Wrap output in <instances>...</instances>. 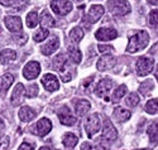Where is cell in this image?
<instances>
[{"label": "cell", "instance_id": "cell-1", "mask_svg": "<svg viewBox=\"0 0 158 150\" xmlns=\"http://www.w3.org/2000/svg\"><path fill=\"white\" fill-rule=\"evenodd\" d=\"M149 43V34L144 30H138L133 37L130 38L129 44L127 47V52L129 53H137L143 49H146V47Z\"/></svg>", "mask_w": 158, "mask_h": 150}, {"label": "cell", "instance_id": "cell-2", "mask_svg": "<svg viewBox=\"0 0 158 150\" xmlns=\"http://www.w3.org/2000/svg\"><path fill=\"white\" fill-rule=\"evenodd\" d=\"M109 10L115 15H125L130 13V4L127 0H109L108 3Z\"/></svg>", "mask_w": 158, "mask_h": 150}, {"label": "cell", "instance_id": "cell-3", "mask_svg": "<svg viewBox=\"0 0 158 150\" xmlns=\"http://www.w3.org/2000/svg\"><path fill=\"white\" fill-rule=\"evenodd\" d=\"M85 131L87 132L89 138H93L94 134H96L100 130V119L98 114H91L87 116V119L84 122Z\"/></svg>", "mask_w": 158, "mask_h": 150}, {"label": "cell", "instance_id": "cell-4", "mask_svg": "<svg viewBox=\"0 0 158 150\" xmlns=\"http://www.w3.org/2000/svg\"><path fill=\"white\" fill-rule=\"evenodd\" d=\"M154 67V61L151 57H140L135 64L137 73L139 76H147L152 72Z\"/></svg>", "mask_w": 158, "mask_h": 150}, {"label": "cell", "instance_id": "cell-5", "mask_svg": "<svg viewBox=\"0 0 158 150\" xmlns=\"http://www.w3.org/2000/svg\"><path fill=\"white\" fill-rule=\"evenodd\" d=\"M51 8L57 15H66L72 10V3L69 0H52Z\"/></svg>", "mask_w": 158, "mask_h": 150}, {"label": "cell", "instance_id": "cell-6", "mask_svg": "<svg viewBox=\"0 0 158 150\" xmlns=\"http://www.w3.org/2000/svg\"><path fill=\"white\" fill-rule=\"evenodd\" d=\"M58 117H60V121L66 126H72L73 124H76V117L73 116V114L70 111V108L67 106L60 107Z\"/></svg>", "mask_w": 158, "mask_h": 150}, {"label": "cell", "instance_id": "cell-7", "mask_svg": "<svg viewBox=\"0 0 158 150\" xmlns=\"http://www.w3.org/2000/svg\"><path fill=\"white\" fill-rule=\"evenodd\" d=\"M4 23H5V26L11 32V33H20L22 29H23V24H22V19L19 17H5L4 18Z\"/></svg>", "mask_w": 158, "mask_h": 150}, {"label": "cell", "instance_id": "cell-8", "mask_svg": "<svg viewBox=\"0 0 158 150\" xmlns=\"http://www.w3.org/2000/svg\"><path fill=\"white\" fill-rule=\"evenodd\" d=\"M104 14V6L101 5H93L87 11V14L85 15L84 20L87 23H96Z\"/></svg>", "mask_w": 158, "mask_h": 150}, {"label": "cell", "instance_id": "cell-9", "mask_svg": "<svg viewBox=\"0 0 158 150\" xmlns=\"http://www.w3.org/2000/svg\"><path fill=\"white\" fill-rule=\"evenodd\" d=\"M42 85L49 92L57 91L60 88V83H58L57 77L55 75H52V73H47V75H44L42 77Z\"/></svg>", "mask_w": 158, "mask_h": 150}, {"label": "cell", "instance_id": "cell-10", "mask_svg": "<svg viewBox=\"0 0 158 150\" xmlns=\"http://www.w3.org/2000/svg\"><path fill=\"white\" fill-rule=\"evenodd\" d=\"M41 72V66L38 62H29L23 70V76L27 79H34Z\"/></svg>", "mask_w": 158, "mask_h": 150}, {"label": "cell", "instance_id": "cell-11", "mask_svg": "<svg viewBox=\"0 0 158 150\" xmlns=\"http://www.w3.org/2000/svg\"><path fill=\"white\" fill-rule=\"evenodd\" d=\"M118 136V132H116V129L114 128L113 122H110L109 119H105L104 121V129H102V138L109 140L110 143L114 141Z\"/></svg>", "mask_w": 158, "mask_h": 150}, {"label": "cell", "instance_id": "cell-12", "mask_svg": "<svg viewBox=\"0 0 158 150\" xmlns=\"http://www.w3.org/2000/svg\"><path fill=\"white\" fill-rule=\"evenodd\" d=\"M116 63V59L114 56H110V54H105L104 57H101L96 64L99 71H108L110 68H113Z\"/></svg>", "mask_w": 158, "mask_h": 150}, {"label": "cell", "instance_id": "cell-13", "mask_svg": "<svg viewBox=\"0 0 158 150\" xmlns=\"http://www.w3.org/2000/svg\"><path fill=\"white\" fill-rule=\"evenodd\" d=\"M118 37V33L113 28H100L95 33V38L98 40H111Z\"/></svg>", "mask_w": 158, "mask_h": 150}, {"label": "cell", "instance_id": "cell-14", "mask_svg": "<svg viewBox=\"0 0 158 150\" xmlns=\"http://www.w3.org/2000/svg\"><path fill=\"white\" fill-rule=\"evenodd\" d=\"M113 87V81L110 78H102L100 82L98 83L96 88H95V92L99 97H105V95H106Z\"/></svg>", "mask_w": 158, "mask_h": 150}, {"label": "cell", "instance_id": "cell-15", "mask_svg": "<svg viewBox=\"0 0 158 150\" xmlns=\"http://www.w3.org/2000/svg\"><path fill=\"white\" fill-rule=\"evenodd\" d=\"M58 47H60V40H58L57 37H53L48 43H46L41 48V51H42V53L44 54V56H51V54L53 53L55 51L58 49Z\"/></svg>", "mask_w": 158, "mask_h": 150}, {"label": "cell", "instance_id": "cell-16", "mask_svg": "<svg viewBox=\"0 0 158 150\" xmlns=\"http://www.w3.org/2000/svg\"><path fill=\"white\" fill-rule=\"evenodd\" d=\"M73 107H75V112L78 116H84L89 110H90V102L87 100H77L73 102Z\"/></svg>", "mask_w": 158, "mask_h": 150}, {"label": "cell", "instance_id": "cell-17", "mask_svg": "<svg viewBox=\"0 0 158 150\" xmlns=\"http://www.w3.org/2000/svg\"><path fill=\"white\" fill-rule=\"evenodd\" d=\"M52 130V124L48 119H41L37 122V134L39 136H44Z\"/></svg>", "mask_w": 158, "mask_h": 150}, {"label": "cell", "instance_id": "cell-18", "mask_svg": "<svg viewBox=\"0 0 158 150\" xmlns=\"http://www.w3.org/2000/svg\"><path fill=\"white\" fill-rule=\"evenodd\" d=\"M130 116H131L130 111L125 110V108H123V107H116L114 110V112H113V117L118 122H125L130 119Z\"/></svg>", "mask_w": 158, "mask_h": 150}, {"label": "cell", "instance_id": "cell-19", "mask_svg": "<svg viewBox=\"0 0 158 150\" xmlns=\"http://www.w3.org/2000/svg\"><path fill=\"white\" fill-rule=\"evenodd\" d=\"M23 96H24V86L22 83H18L13 91V95H11V103L14 106H18L22 103V100H23Z\"/></svg>", "mask_w": 158, "mask_h": 150}, {"label": "cell", "instance_id": "cell-20", "mask_svg": "<svg viewBox=\"0 0 158 150\" xmlns=\"http://www.w3.org/2000/svg\"><path fill=\"white\" fill-rule=\"evenodd\" d=\"M35 111L33 110V108H31L29 106H24L20 108L19 111V119L23 121V122H28L31 120H33L35 117Z\"/></svg>", "mask_w": 158, "mask_h": 150}, {"label": "cell", "instance_id": "cell-21", "mask_svg": "<svg viewBox=\"0 0 158 150\" xmlns=\"http://www.w3.org/2000/svg\"><path fill=\"white\" fill-rule=\"evenodd\" d=\"M14 82V76L10 75V73H6L2 77V79H0V91H2L3 93H5L8 91V88L11 86V83Z\"/></svg>", "mask_w": 158, "mask_h": 150}, {"label": "cell", "instance_id": "cell-22", "mask_svg": "<svg viewBox=\"0 0 158 150\" xmlns=\"http://www.w3.org/2000/svg\"><path fill=\"white\" fill-rule=\"evenodd\" d=\"M41 25H42V28H53L55 26V19L52 18V15L49 14L48 11H43L42 13V15H41Z\"/></svg>", "mask_w": 158, "mask_h": 150}, {"label": "cell", "instance_id": "cell-23", "mask_svg": "<svg viewBox=\"0 0 158 150\" xmlns=\"http://www.w3.org/2000/svg\"><path fill=\"white\" fill-rule=\"evenodd\" d=\"M53 63V68L55 70H57V71H60V72H64V68H66V62H67V59H66V56L64 54H58L57 57H55V59L52 61Z\"/></svg>", "mask_w": 158, "mask_h": 150}, {"label": "cell", "instance_id": "cell-24", "mask_svg": "<svg viewBox=\"0 0 158 150\" xmlns=\"http://www.w3.org/2000/svg\"><path fill=\"white\" fill-rule=\"evenodd\" d=\"M17 57V54L14 51H11V49H4L2 51V53H0V62H2L3 64L5 63H9L11 61H14Z\"/></svg>", "mask_w": 158, "mask_h": 150}, {"label": "cell", "instance_id": "cell-25", "mask_svg": "<svg viewBox=\"0 0 158 150\" xmlns=\"http://www.w3.org/2000/svg\"><path fill=\"white\" fill-rule=\"evenodd\" d=\"M78 139H77V136L72 132H67V134H64L63 136V139H62V143L66 148H75L76 144H77Z\"/></svg>", "mask_w": 158, "mask_h": 150}, {"label": "cell", "instance_id": "cell-26", "mask_svg": "<svg viewBox=\"0 0 158 150\" xmlns=\"http://www.w3.org/2000/svg\"><path fill=\"white\" fill-rule=\"evenodd\" d=\"M149 140L152 144H157L158 143V122H153V124L148 128L147 130Z\"/></svg>", "mask_w": 158, "mask_h": 150}, {"label": "cell", "instance_id": "cell-27", "mask_svg": "<svg viewBox=\"0 0 158 150\" xmlns=\"http://www.w3.org/2000/svg\"><path fill=\"white\" fill-rule=\"evenodd\" d=\"M69 56H70V59L71 62L73 63H80L81 62V58H82V54L80 52V49H77V48H73V47H70L69 48Z\"/></svg>", "mask_w": 158, "mask_h": 150}, {"label": "cell", "instance_id": "cell-28", "mask_svg": "<svg viewBox=\"0 0 158 150\" xmlns=\"http://www.w3.org/2000/svg\"><path fill=\"white\" fill-rule=\"evenodd\" d=\"M82 38H84V32H82V29L80 28V26H76V28H73L70 32V39L73 43H78Z\"/></svg>", "mask_w": 158, "mask_h": 150}, {"label": "cell", "instance_id": "cell-29", "mask_svg": "<svg viewBox=\"0 0 158 150\" xmlns=\"http://www.w3.org/2000/svg\"><path fill=\"white\" fill-rule=\"evenodd\" d=\"M25 22H27V26L28 28H34V26H37L38 24V14L37 11H31L29 14L27 15V19H25Z\"/></svg>", "mask_w": 158, "mask_h": 150}, {"label": "cell", "instance_id": "cell-30", "mask_svg": "<svg viewBox=\"0 0 158 150\" xmlns=\"http://www.w3.org/2000/svg\"><path fill=\"white\" fill-rule=\"evenodd\" d=\"M146 111L148 114H157L158 112V99H152L146 103Z\"/></svg>", "mask_w": 158, "mask_h": 150}, {"label": "cell", "instance_id": "cell-31", "mask_svg": "<svg viewBox=\"0 0 158 150\" xmlns=\"http://www.w3.org/2000/svg\"><path fill=\"white\" fill-rule=\"evenodd\" d=\"M125 92H127V86L125 85H120L119 87L115 90V92L113 95V101L114 102H119L122 100V97L125 95Z\"/></svg>", "mask_w": 158, "mask_h": 150}, {"label": "cell", "instance_id": "cell-32", "mask_svg": "<svg viewBox=\"0 0 158 150\" xmlns=\"http://www.w3.org/2000/svg\"><path fill=\"white\" fill-rule=\"evenodd\" d=\"M110 141L109 140H106V139H104L102 136L101 138H99L98 140H96V145H95V150H108L109 149V146H110Z\"/></svg>", "mask_w": 158, "mask_h": 150}, {"label": "cell", "instance_id": "cell-33", "mask_svg": "<svg viewBox=\"0 0 158 150\" xmlns=\"http://www.w3.org/2000/svg\"><path fill=\"white\" fill-rule=\"evenodd\" d=\"M153 87H154L153 81H152V79H147L146 82H143V83L140 85L139 91H140L142 93H144V95H147V93H149V92L153 90Z\"/></svg>", "mask_w": 158, "mask_h": 150}, {"label": "cell", "instance_id": "cell-34", "mask_svg": "<svg viewBox=\"0 0 158 150\" xmlns=\"http://www.w3.org/2000/svg\"><path fill=\"white\" fill-rule=\"evenodd\" d=\"M48 30L46 28H42V29H39L38 32H35V34L33 35V39L35 40V42H42V40H44L47 37H48Z\"/></svg>", "mask_w": 158, "mask_h": 150}, {"label": "cell", "instance_id": "cell-35", "mask_svg": "<svg viewBox=\"0 0 158 150\" xmlns=\"http://www.w3.org/2000/svg\"><path fill=\"white\" fill-rule=\"evenodd\" d=\"M138 102H139V97H138V95L137 93H130L129 96L127 97V100H125V103L129 106V107H135L137 105H138Z\"/></svg>", "mask_w": 158, "mask_h": 150}, {"label": "cell", "instance_id": "cell-36", "mask_svg": "<svg viewBox=\"0 0 158 150\" xmlns=\"http://www.w3.org/2000/svg\"><path fill=\"white\" fill-rule=\"evenodd\" d=\"M149 23L151 25H158V9H153L149 13Z\"/></svg>", "mask_w": 158, "mask_h": 150}, {"label": "cell", "instance_id": "cell-37", "mask_svg": "<svg viewBox=\"0 0 158 150\" xmlns=\"http://www.w3.org/2000/svg\"><path fill=\"white\" fill-rule=\"evenodd\" d=\"M37 93H38V86L37 85H31L28 87V92L25 93V96L32 99V97H35L37 96Z\"/></svg>", "mask_w": 158, "mask_h": 150}, {"label": "cell", "instance_id": "cell-38", "mask_svg": "<svg viewBox=\"0 0 158 150\" xmlns=\"http://www.w3.org/2000/svg\"><path fill=\"white\" fill-rule=\"evenodd\" d=\"M98 48H99V51H100L101 53H106V54L114 52V47H111V46H102V44H100Z\"/></svg>", "mask_w": 158, "mask_h": 150}, {"label": "cell", "instance_id": "cell-39", "mask_svg": "<svg viewBox=\"0 0 158 150\" xmlns=\"http://www.w3.org/2000/svg\"><path fill=\"white\" fill-rule=\"evenodd\" d=\"M34 148H35V144L33 143H23L18 150H34Z\"/></svg>", "mask_w": 158, "mask_h": 150}, {"label": "cell", "instance_id": "cell-40", "mask_svg": "<svg viewBox=\"0 0 158 150\" xmlns=\"http://www.w3.org/2000/svg\"><path fill=\"white\" fill-rule=\"evenodd\" d=\"M8 146H9V138L5 136V138H3L2 141H0V150H6Z\"/></svg>", "mask_w": 158, "mask_h": 150}, {"label": "cell", "instance_id": "cell-41", "mask_svg": "<svg viewBox=\"0 0 158 150\" xmlns=\"http://www.w3.org/2000/svg\"><path fill=\"white\" fill-rule=\"evenodd\" d=\"M17 3L18 0H0V4L4 6H11V5H15Z\"/></svg>", "mask_w": 158, "mask_h": 150}, {"label": "cell", "instance_id": "cell-42", "mask_svg": "<svg viewBox=\"0 0 158 150\" xmlns=\"http://www.w3.org/2000/svg\"><path fill=\"white\" fill-rule=\"evenodd\" d=\"M14 39L17 40V43H18L19 46H22V44H24L25 42H27V35H23V34H22V37H19V38H18V37H14Z\"/></svg>", "mask_w": 158, "mask_h": 150}, {"label": "cell", "instance_id": "cell-43", "mask_svg": "<svg viewBox=\"0 0 158 150\" xmlns=\"http://www.w3.org/2000/svg\"><path fill=\"white\" fill-rule=\"evenodd\" d=\"M149 53H151V54H156V56H158V43H156V44L151 48Z\"/></svg>", "mask_w": 158, "mask_h": 150}, {"label": "cell", "instance_id": "cell-44", "mask_svg": "<svg viewBox=\"0 0 158 150\" xmlns=\"http://www.w3.org/2000/svg\"><path fill=\"white\" fill-rule=\"evenodd\" d=\"M81 149H82V150H91V145H90L89 143H85Z\"/></svg>", "mask_w": 158, "mask_h": 150}, {"label": "cell", "instance_id": "cell-45", "mask_svg": "<svg viewBox=\"0 0 158 150\" xmlns=\"http://www.w3.org/2000/svg\"><path fill=\"white\" fill-rule=\"evenodd\" d=\"M148 3H149V4L156 5V4H158V0H148Z\"/></svg>", "mask_w": 158, "mask_h": 150}, {"label": "cell", "instance_id": "cell-46", "mask_svg": "<svg viewBox=\"0 0 158 150\" xmlns=\"http://www.w3.org/2000/svg\"><path fill=\"white\" fill-rule=\"evenodd\" d=\"M39 150H51V149H49L48 146H42V148H41V149H39Z\"/></svg>", "mask_w": 158, "mask_h": 150}, {"label": "cell", "instance_id": "cell-47", "mask_svg": "<svg viewBox=\"0 0 158 150\" xmlns=\"http://www.w3.org/2000/svg\"><path fill=\"white\" fill-rule=\"evenodd\" d=\"M156 78H157V81H158V66H157V68H156Z\"/></svg>", "mask_w": 158, "mask_h": 150}, {"label": "cell", "instance_id": "cell-48", "mask_svg": "<svg viewBox=\"0 0 158 150\" xmlns=\"http://www.w3.org/2000/svg\"><path fill=\"white\" fill-rule=\"evenodd\" d=\"M3 126H4V124H3V121H2V120H0V129H2Z\"/></svg>", "mask_w": 158, "mask_h": 150}, {"label": "cell", "instance_id": "cell-49", "mask_svg": "<svg viewBox=\"0 0 158 150\" xmlns=\"http://www.w3.org/2000/svg\"><path fill=\"white\" fill-rule=\"evenodd\" d=\"M143 150H149V149H143Z\"/></svg>", "mask_w": 158, "mask_h": 150}, {"label": "cell", "instance_id": "cell-50", "mask_svg": "<svg viewBox=\"0 0 158 150\" xmlns=\"http://www.w3.org/2000/svg\"><path fill=\"white\" fill-rule=\"evenodd\" d=\"M0 139H2V135H0Z\"/></svg>", "mask_w": 158, "mask_h": 150}]
</instances>
